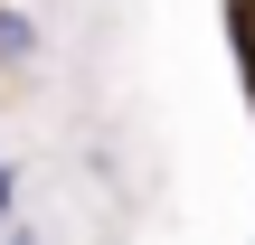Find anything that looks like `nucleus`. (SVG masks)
Instances as JSON below:
<instances>
[{
	"label": "nucleus",
	"mask_w": 255,
	"mask_h": 245,
	"mask_svg": "<svg viewBox=\"0 0 255 245\" xmlns=\"http://www.w3.org/2000/svg\"><path fill=\"white\" fill-rule=\"evenodd\" d=\"M0 245H38V227H19V217H9V227H0Z\"/></svg>",
	"instance_id": "obj_3"
},
{
	"label": "nucleus",
	"mask_w": 255,
	"mask_h": 245,
	"mask_svg": "<svg viewBox=\"0 0 255 245\" xmlns=\"http://www.w3.org/2000/svg\"><path fill=\"white\" fill-rule=\"evenodd\" d=\"M9 217H19V161L0 151V227H9Z\"/></svg>",
	"instance_id": "obj_2"
},
{
	"label": "nucleus",
	"mask_w": 255,
	"mask_h": 245,
	"mask_svg": "<svg viewBox=\"0 0 255 245\" xmlns=\"http://www.w3.org/2000/svg\"><path fill=\"white\" fill-rule=\"evenodd\" d=\"M0 57H9V66L38 57V19H28V9H0Z\"/></svg>",
	"instance_id": "obj_1"
}]
</instances>
